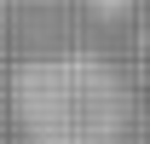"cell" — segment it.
Returning <instances> with one entry per match:
<instances>
[{
	"label": "cell",
	"instance_id": "1",
	"mask_svg": "<svg viewBox=\"0 0 150 144\" xmlns=\"http://www.w3.org/2000/svg\"><path fill=\"white\" fill-rule=\"evenodd\" d=\"M29 144H115L121 133V87L98 58H35L12 75Z\"/></svg>",
	"mask_w": 150,
	"mask_h": 144
}]
</instances>
